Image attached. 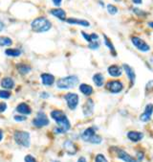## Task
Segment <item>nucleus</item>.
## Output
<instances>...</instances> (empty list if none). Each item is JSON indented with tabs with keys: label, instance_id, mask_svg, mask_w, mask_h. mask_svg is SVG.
Here are the masks:
<instances>
[{
	"label": "nucleus",
	"instance_id": "obj_12",
	"mask_svg": "<svg viewBox=\"0 0 153 162\" xmlns=\"http://www.w3.org/2000/svg\"><path fill=\"white\" fill-rule=\"evenodd\" d=\"M116 155H117V157L120 158L121 160H123V162H134L135 161V159L129 154H127L123 149H119V148H117Z\"/></svg>",
	"mask_w": 153,
	"mask_h": 162
},
{
	"label": "nucleus",
	"instance_id": "obj_28",
	"mask_svg": "<svg viewBox=\"0 0 153 162\" xmlns=\"http://www.w3.org/2000/svg\"><path fill=\"white\" fill-rule=\"evenodd\" d=\"M107 11L108 12L110 13V15H116V13L118 12V8L116 6H114L112 4H108L107 5Z\"/></svg>",
	"mask_w": 153,
	"mask_h": 162
},
{
	"label": "nucleus",
	"instance_id": "obj_3",
	"mask_svg": "<svg viewBox=\"0 0 153 162\" xmlns=\"http://www.w3.org/2000/svg\"><path fill=\"white\" fill-rule=\"evenodd\" d=\"M80 80L76 75H70L64 78H60L57 82V86L59 89H70L79 84Z\"/></svg>",
	"mask_w": 153,
	"mask_h": 162
},
{
	"label": "nucleus",
	"instance_id": "obj_23",
	"mask_svg": "<svg viewBox=\"0 0 153 162\" xmlns=\"http://www.w3.org/2000/svg\"><path fill=\"white\" fill-rule=\"evenodd\" d=\"M63 147L65 148V150L67 151V153H68L69 155H75L76 152V146H75V144H74L72 141H69V140L65 141V142H64V145H63Z\"/></svg>",
	"mask_w": 153,
	"mask_h": 162
},
{
	"label": "nucleus",
	"instance_id": "obj_16",
	"mask_svg": "<svg viewBox=\"0 0 153 162\" xmlns=\"http://www.w3.org/2000/svg\"><path fill=\"white\" fill-rule=\"evenodd\" d=\"M40 77L42 80V84L46 86H51L55 83V77L52 74L43 73V74H41Z\"/></svg>",
	"mask_w": 153,
	"mask_h": 162
},
{
	"label": "nucleus",
	"instance_id": "obj_2",
	"mask_svg": "<svg viewBox=\"0 0 153 162\" xmlns=\"http://www.w3.org/2000/svg\"><path fill=\"white\" fill-rule=\"evenodd\" d=\"M31 27L32 30L35 33H44L51 29L52 23H51V21L48 18L40 17H36L35 19L33 20V22L31 23Z\"/></svg>",
	"mask_w": 153,
	"mask_h": 162
},
{
	"label": "nucleus",
	"instance_id": "obj_1",
	"mask_svg": "<svg viewBox=\"0 0 153 162\" xmlns=\"http://www.w3.org/2000/svg\"><path fill=\"white\" fill-rule=\"evenodd\" d=\"M51 117H52L56 121L57 124L58 125V127L60 129H62L65 132L68 131L71 129L70 121L67 118L66 114L63 112L62 110H53L52 112H51Z\"/></svg>",
	"mask_w": 153,
	"mask_h": 162
},
{
	"label": "nucleus",
	"instance_id": "obj_20",
	"mask_svg": "<svg viewBox=\"0 0 153 162\" xmlns=\"http://www.w3.org/2000/svg\"><path fill=\"white\" fill-rule=\"evenodd\" d=\"M93 82L98 87H101L104 85V77L101 73H96L93 76Z\"/></svg>",
	"mask_w": 153,
	"mask_h": 162
},
{
	"label": "nucleus",
	"instance_id": "obj_13",
	"mask_svg": "<svg viewBox=\"0 0 153 162\" xmlns=\"http://www.w3.org/2000/svg\"><path fill=\"white\" fill-rule=\"evenodd\" d=\"M127 138H128L130 141L136 143L141 141L144 138V133L143 132H140V131H136V130H130L127 132Z\"/></svg>",
	"mask_w": 153,
	"mask_h": 162
},
{
	"label": "nucleus",
	"instance_id": "obj_11",
	"mask_svg": "<svg viewBox=\"0 0 153 162\" xmlns=\"http://www.w3.org/2000/svg\"><path fill=\"white\" fill-rule=\"evenodd\" d=\"M107 72L113 78H119L123 74V68L117 64H112L107 68Z\"/></svg>",
	"mask_w": 153,
	"mask_h": 162
},
{
	"label": "nucleus",
	"instance_id": "obj_44",
	"mask_svg": "<svg viewBox=\"0 0 153 162\" xmlns=\"http://www.w3.org/2000/svg\"><path fill=\"white\" fill-rule=\"evenodd\" d=\"M41 96L47 98V97H49V94H47V93H43V94H41Z\"/></svg>",
	"mask_w": 153,
	"mask_h": 162
},
{
	"label": "nucleus",
	"instance_id": "obj_39",
	"mask_svg": "<svg viewBox=\"0 0 153 162\" xmlns=\"http://www.w3.org/2000/svg\"><path fill=\"white\" fill-rule=\"evenodd\" d=\"M4 28H5V24H4V22L1 19H0V32L3 31Z\"/></svg>",
	"mask_w": 153,
	"mask_h": 162
},
{
	"label": "nucleus",
	"instance_id": "obj_21",
	"mask_svg": "<svg viewBox=\"0 0 153 162\" xmlns=\"http://www.w3.org/2000/svg\"><path fill=\"white\" fill-rule=\"evenodd\" d=\"M67 23L69 24H76V25H81L83 27H89L90 26V23H89L87 20L84 19H78V18H68L66 19Z\"/></svg>",
	"mask_w": 153,
	"mask_h": 162
},
{
	"label": "nucleus",
	"instance_id": "obj_9",
	"mask_svg": "<svg viewBox=\"0 0 153 162\" xmlns=\"http://www.w3.org/2000/svg\"><path fill=\"white\" fill-rule=\"evenodd\" d=\"M152 113H153V105L147 104L146 106L145 111L140 115V121H141V122H144V123L148 122V121L151 119Z\"/></svg>",
	"mask_w": 153,
	"mask_h": 162
},
{
	"label": "nucleus",
	"instance_id": "obj_32",
	"mask_svg": "<svg viewBox=\"0 0 153 162\" xmlns=\"http://www.w3.org/2000/svg\"><path fill=\"white\" fill-rule=\"evenodd\" d=\"M81 35L83 36V37L85 38L86 42H88L89 43H91V42H92V39H91V35H88V34H86L85 32H81Z\"/></svg>",
	"mask_w": 153,
	"mask_h": 162
},
{
	"label": "nucleus",
	"instance_id": "obj_42",
	"mask_svg": "<svg viewBox=\"0 0 153 162\" xmlns=\"http://www.w3.org/2000/svg\"><path fill=\"white\" fill-rule=\"evenodd\" d=\"M134 4H141L142 3V0H132Z\"/></svg>",
	"mask_w": 153,
	"mask_h": 162
},
{
	"label": "nucleus",
	"instance_id": "obj_37",
	"mask_svg": "<svg viewBox=\"0 0 153 162\" xmlns=\"http://www.w3.org/2000/svg\"><path fill=\"white\" fill-rule=\"evenodd\" d=\"M6 109H7V105L5 103H0V113L4 112Z\"/></svg>",
	"mask_w": 153,
	"mask_h": 162
},
{
	"label": "nucleus",
	"instance_id": "obj_10",
	"mask_svg": "<svg viewBox=\"0 0 153 162\" xmlns=\"http://www.w3.org/2000/svg\"><path fill=\"white\" fill-rule=\"evenodd\" d=\"M123 69L124 70L127 78H128L129 82H130V86H133L134 83H135V80H136V73L134 71V69L132 68L131 66H129L128 64L124 63L123 65Z\"/></svg>",
	"mask_w": 153,
	"mask_h": 162
},
{
	"label": "nucleus",
	"instance_id": "obj_41",
	"mask_svg": "<svg viewBox=\"0 0 153 162\" xmlns=\"http://www.w3.org/2000/svg\"><path fill=\"white\" fill-rule=\"evenodd\" d=\"M78 162H87V161H86V158H85V157L81 156V157L78 159Z\"/></svg>",
	"mask_w": 153,
	"mask_h": 162
},
{
	"label": "nucleus",
	"instance_id": "obj_34",
	"mask_svg": "<svg viewBox=\"0 0 153 162\" xmlns=\"http://www.w3.org/2000/svg\"><path fill=\"white\" fill-rule=\"evenodd\" d=\"M24 160H25V162H37V161L35 160V158L34 156L30 155H28L25 156Z\"/></svg>",
	"mask_w": 153,
	"mask_h": 162
},
{
	"label": "nucleus",
	"instance_id": "obj_5",
	"mask_svg": "<svg viewBox=\"0 0 153 162\" xmlns=\"http://www.w3.org/2000/svg\"><path fill=\"white\" fill-rule=\"evenodd\" d=\"M105 87H106V89L109 92H111L113 94H118V93L123 91L124 86H123V84L121 82V81L113 80V81H109V82L106 84Z\"/></svg>",
	"mask_w": 153,
	"mask_h": 162
},
{
	"label": "nucleus",
	"instance_id": "obj_19",
	"mask_svg": "<svg viewBox=\"0 0 153 162\" xmlns=\"http://www.w3.org/2000/svg\"><path fill=\"white\" fill-rule=\"evenodd\" d=\"M80 91L85 96H90L93 94L94 90L93 87L91 86H89L87 84H81L80 85Z\"/></svg>",
	"mask_w": 153,
	"mask_h": 162
},
{
	"label": "nucleus",
	"instance_id": "obj_47",
	"mask_svg": "<svg viewBox=\"0 0 153 162\" xmlns=\"http://www.w3.org/2000/svg\"><path fill=\"white\" fill-rule=\"evenodd\" d=\"M134 162H136V160H135V161H134Z\"/></svg>",
	"mask_w": 153,
	"mask_h": 162
},
{
	"label": "nucleus",
	"instance_id": "obj_26",
	"mask_svg": "<svg viewBox=\"0 0 153 162\" xmlns=\"http://www.w3.org/2000/svg\"><path fill=\"white\" fill-rule=\"evenodd\" d=\"M5 54L10 57H19L21 55V51L16 48H9L5 51Z\"/></svg>",
	"mask_w": 153,
	"mask_h": 162
},
{
	"label": "nucleus",
	"instance_id": "obj_4",
	"mask_svg": "<svg viewBox=\"0 0 153 162\" xmlns=\"http://www.w3.org/2000/svg\"><path fill=\"white\" fill-rule=\"evenodd\" d=\"M14 138L16 144L28 148L31 143V136L28 131H23V130H16L14 133Z\"/></svg>",
	"mask_w": 153,
	"mask_h": 162
},
{
	"label": "nucleus",
	"instance_id": "obj_14",
	"mask_svg": "<svg viewBox=\"0 0 153 162\" xmlns=\"http://www.w3.org/2000/svg\"><path fill=\"white\" fill-rule=\"evenodd\" d=\"M82 111H83V114L85 116H89V115H92L93 111H94V102L92 99H88L83 106H82Z\"/></svg>",
	"mask_w": 153,
	"mask_h": 162
},
{
	"label": "nucleus",
	"instance_id": "obj_46",
	"mask_svg": "<svg viewBox=\"0 0 153 162\" xmlns=\"http://www.w3.org/2000/svg\"><path fill=\"white\" fill-rule=\"evenodd\" d=\"M115 1H119V0H115Z\"/></svg>",
	"mask_w": 153,
	"mask_h": 162
},
{
	"label": "nucleus",
	"instance_id": "obj_33",
	"mask_svg": "<svg viewBox=\"0 0 153 162\" xmlns=\"http://www.w3.org/2000/svg\"><path fill=\"white\" fill-rule=\"evenodd\" d=\"M14 119L16 121H17V122H22V121L26 120V116H25V115H16L14 117Z\"/></svg>",
	"mask_w": 153,
	"mask_h": 162
},
{
	"label": "nucleus",
	"instance_id": "obj_18",
	"mask_svg": "<svg viewBox=\"0 0 153 162\" xmlns=\"http://www.w3.org/2000/svg\"><path fill=\"white\" fill-rule=\"evenodd\" d=\"M16 111L23 114V115H29L31 114L32 110H31V107L25 103H20L17 106H16Z\"/></svg>",
	"mask_w": 153,
	"mask_h": 162
},
{
	"label": "nucleus",
	"instance_id": "obj_6",
	"mask_svg": "<svg viewBox=\"0 0 153 162\" xmlns=\"http://www.w3.org/2000/svg\"><path fill=\"white\" fill-rule=\"evenodd\" d=\"M64 99L67 103L68 107L71 110H74L76 109V106H78L79 102H80V98H79L78 94L73 93V92H69V93L65 94Z\"/></svg>",
	"mask_w": 153,
	"mask_h": 162
},
{
	"label": "nucleus",
	"instance_id": "obj_22",
	"mask_svg": "<svg viewBox=\"0 0 153 162\" xmlns=\"http://www.w3.org/2000/svg\"><path fill=\"white\" fill-rule=\"evenodd\" d=\"M1 86L4 87V88H7V89H12L15 87V81L12 80V78H4L2 81H1Z\"/></svg>",
	"mask_w": 153,
	"mask_h": 162
},
{
	"label": "nucleus",
	"instance_id": "obj_25",
	"mask_svg": "<svg viewBox=\"0 0 153 162\" xmlns=\"http://www.w3.org/2000/svg\"><path fill=\"white\" fill-rule=\"evenodd\" d=\"M17 70L23 75L28 74L31 71V66L28 64H25V63H19V64H17Z\"/></svg>",
	"mask_w": 153,
	"mask_h": 162
},
{
	"label": "nucleus",
	"instance_id": "obj_38",
	"mask_svg": "<svg viewBox=\"0 0 153 162\" xmlns=\"http://www.w3.org/2000/svg\"><path fill=\"white\" fill-rule=\"evenodd\" d=\"M133 11H134V12H137L138 15H141V16H143V15H146V12H141L139 9H133Z\"/></svg>",
	"mask_w": 153,
	"mask_h": 162
},
{
	"label": "nucleus",
	"instance_id": "obj_43",
	"mask_svg": "<svg viewBox=\"0 0 153 162\" xmlns=\"http://www.w3.org/2000/svg\"><path fill=\"white\" fill-rule=\"evenodd\" d=\"M2 138H3V131L0 130V141L2 140Z\"/></svg>",
	"mask_w": 153,
	"mask_h": 162
},
{
	"label": "nucleus",
	"instance_id": "obj_31",
	"mask_svg": "<svg viewBox=\"0 0 153 162\" xmlns=\"http://www.w3.org/2000/svg\"><path fill=\"white\" fill-rule=\"evenodd\" d=\"M11 97V92L7 90H0V98L2 99H9Z\"/></svg>",
	"mask_w": 153,
	"mask_h": 162
},
{
	"label": "nucleus",
	"instance_id": "obj_24",
	"mask_svg": "<svg viewBox=\"0 0 153 162\" xmlns=\"http://www.w3.org/2000/svg\"><path fill=\"white\" fill-rule=\"evenodd\" d=\"M104 44H105V45L107 46V48L110 50L111 54H113V55H114L115 57H116V56H117V52H116V49H115L113 43L111 42V40H110L105 35H104Z\"/></svg>",
	"mask_w": 153,
	"mask_h": 162
},
{
	"label": "nucleus",
	"instance_id": "obj_15",
	"mask_svg": "<svg viewBox=\"0 0 153 162\" xmlns=\"http://www.w3.org/2000/svg\"><path fill=\"white\" fill-rule=\"evenodd\" d=\"M96 134V129L93 127L87 128L82 133H81V139L85 142H89L90 139Z\"/></svg>",
	"mask_w": 153,
	"mask_h": 162
},
{
	"label": "nucleus",
	"instance_id": "obj_45",
	"mask_svg": "<svg viewBox=\"0 0 153 162\" xmlns=\"http://www.w3.org/2000/svg\"><path fill=\"white\" fill-rule=\"evenodd\" d=\"M148 26H149V27H151V28L153 29V21L149 22V23H148Z\"/></svg>",
	"mask_w": 153,
	"mask_h": 162
},
{
	"label": "nucleus",
	"instance_id": "obj_29",
	"mask_svg": "<svg viewBox=\"0 0 153 162\" xmlns=\"http://www.w3.org/2000/svg\"><path fill=\"white\" fill-rule=\"evenodd\" d=\"M101 141H103V138H101L100 135H97V134H95V135L90 139L89 143H92V144H100Z\"/></svg>",
	"mask_w": 153,
	"mask_h": 162
},
{
	"label": "nucleus",
	"instance_id": "obj_36",
	"mask_svg": "<svg viewBox=\"0 0 153 162\" xmlns=\"http://www.w3.org/2000/svg\"><path fill=\"white\" fill-rule=\"evenodd\" d=\"M144 159V153L143 152H138L137 153V160L139 162H141Z\"/></svg>",
	"mask_w": 153,
	"mask_h": 162
},
{
	"label": "nucleus",
	"instance_id": "obj_35",
	"mask_svg": "<svg viewBox=\"0 0 153 162\" xmlns=\"http://www.w3.org/2000/svg\"><path fill=\"white\" fill-rule=\"evenodd\" d=\"M100 47V43L98 42H93L91 43H89V48L90 49H98Z\"/></svg>",
	"mask_w": 153,
	"mask_h": 162
},
{
	"label": "nucleus",
	"instance_id": "obj_7",
	"mask_svg": "<svg viewBox=\"0 0 153 162\" xmlns=\"http://www.w3.org/2000/svg\"><path fill=\"white\" fill-rule=\"evenodd\" d=\"M32 123L36 128H42L49 125V119L44 112H38L35 118L32 121Z\"/></svg>",
	"mask_w": 153,
	"mask_h": 162
},
{
	"label": "nucleus",
	"instance_id": "obj_27",
	"mask_svg": "<svg viewBox=\"0 0 153 162\" xmlns=\"http://www.w3.org/2000/svg\"><path fill=\"white\" fill-rule=\"evenodd\" d=\"M12 43V40L7 37H0V46H10Z\"/></svg>",
	"mask_w": 153,
	"mask_h": 162
},
{
	"label": "nucleus",
	"instance_id": "obj_30",
	"mask_svg": "<svg viewBox=\"0 0 153 162\" xmlns=\"http://www.w3.org/2000/svg\"><path fill=\"white\" fill-rule=\"evenodd\" d=\"M95 162H108V160L106 159V157L104 155L99 154L95 157Z\"/></svg>",
	"mask_w": 153,
	"mask_h": 162
},
{
	"label": "nucleus",
	"instance_id": "obj_17",
	"mask_svg": "<svg viewBox=\"0 0 153 162\" xmlns=\"http://www.w3.org/2000/svg\"><path fill=\"white\" fill-rule=\"evenodd\" d=\"M51 15H53L54 17H58L60 20H66V12L64 10H62L60 8H57V9H52L50 11Z\"/></svg>",
	"mask_w": 153,
	"mask_h": 162
},
{
	"label": "nucleus",
	"instance_id": "obj_8",
	"mask_svg": "<svg viewBox=\"0 0 153 162\" xmlns=\"http://www.w3.org/2000/svg\"><path fill=\"white\" fill-rule=\"evenodd\" d=\"M131 42L133 43V45L140 51L142 52H147L150 50V47L149 45L145 42V40H143L142 38H140L138 37H133L131 38Z\"/></svg>",
	"mask_w": 153,
	"mask_h": 162
},
{
	"label": "nucleus",
	"instance_id": "obj_40",
	"mask_svg": "<svg viewBox=\"0 0 153 162\" xmlns=\"http://www.w3.org/2000/svg\"><path fill=\"white\" fill-rule=\"evenodd\" d=\"M61 1L62 0H53V3L56 5V6H60V4H61Z\"/></svg>",
	"mask_w": 153,
	"mask_h": 162
}]
</instances>
